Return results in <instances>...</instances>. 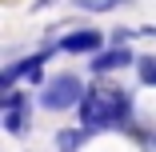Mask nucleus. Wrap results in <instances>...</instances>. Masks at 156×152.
Masks as SVG:
<instances>
[{
	"mask_svg": "<svg viewBox=\"0 0 156 152\" xmlns=\"http://www.w3.org/2000/svg\"><path fill=\"white\" fill-rule=\"evenodd\" d=\"M80 120H84V128H116L128 120V96L108 80L92 84L80 100Z\"/></svg>",
	"mask_w": 156,
	"mask_h": 152,
	"instance_id": "obj_1",
	"label": "nucleus"
},
{
	"mask_svg": "<svg viewBox=\"0 0 156 152\" xmlns=\"http://www.w3.org/2000/svg\"><path fill=\"white\" fill-rule=\"evenodd\" d=\"M84 100V88H80V80L76 76H56L44 92H40V108H48V112H60V108H72V104H80Z\"/></svg>",
	"mask_w": 156,
	"mask_h": 152,
	"instance_id": "obj_2",
	"label": "nucleus"
},
{
	"mask_svg": "<svg viewBox=\"0 0 156 152\" xmlns=\"http://www.w3.org/2000/svg\"><path fill=\"white\" fill-rule=\"evenodd\" d=\"M40 68H44V56H28V60H20V64L4 68L0 84H4V88H12L16 80H40Z\"/></svg>",
	"mask_w": 156,
	"mask_h": 152,
	"instance_id": "obj_3",
	"label": "nucleus"
},
{
	"mask_svg": "<svg viewBox=\"0 0 156 152\" xmlns=\"http://www.w3.org/2000/svg\"><path fill=\"white\" fill-rule=\"evenodd\" d=\"M100 44H104V36L96 28H80V32H68L60 48L64 52H100Z\"/></svg>",
	"mask_w": 156,
	"mask_h": 152,
	"instance_id": "obj_4",
	"label": "nucleus"
},
{
	"mask_svg": "<svg viewBox=\"0 0 156 152\" xmlns=\"http://www.w3.org/2000/svg\"><path fill=\"white\" fill-rule=\"evenodd\" d=\"M132 64V52L128 48H112V52H100V56H92V76H104L112 68H128Z\"/></svg>",
	"mask_w": 156,
	"mask_h": 152,
	"instance_id": "obj_5",
	"label": "nucleus"
},
{
	"mask_svg": "<svg viewBox=\"0 0 156 152\" xmlns=\"http://www.w3.org/2000/svg\"><path fill=\"white\" fill-rule=\"evenodd\" d=\"M136 72H140V80H144V84H152V88H156V56H140V60H136Z\"/></svg>",
	"mask_w": 156,
	"mask_h": 152,
	"instance_id": "obj_6",
	"label": "nucleus"
},
{
	"mask_svg": "<svg viewBox=\"0 0 156 152\" xmlns=\"http://www.w3.org/2000/svg\"><path fill=\"white\" fill-rule=\"evenodd\" d=\"M80 140H84L80 132H60V136H56V144H60V152H76V148H80Z\"/></svg>",
	"mask_w": 156,
	"mask_h": 152,
	"instance_id": "obj_7",
	"label": "nucleus"
},
{
	"mask_svg": "<svg viewBox=\"0 0 156 152\" xmlns=\"http://www.w3.org/2000/svg\"><path fill=\"white\" fill-rule=\"evenodd\" d=\"M116 4H124V0H80L84 12H100V8H116Z\"/></svg>",
	"mask_w": 156,
	"mask_h": 152,
	"instance_id": "obj_8",
	"label": "nucleus"
}]
</instances>
